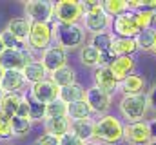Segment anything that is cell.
I'll use <instances>...</instances> for the list:
<instances>
[{"label": "cell", "instance_id": "1", "mask_svg": "<svg viewBox=\"0 0 156 145\" xmlns=\"http://www.w3.org/2000/svg\"><path fill=\"white\" fill-rule=\"evenodd\" d=\"M53 42L62 49H82L85 45V29L80 24L53 22Z\"/></svg>", "mask_w": 156, "mask_h": 145}, {"label": "cell", "instance_id": "2", "mask_svg": "<svg viewBox=\"0 0 156 145\" xmlns=\"http://www.w3.org/2000/svg\"><path fill=\"white\" fill-rule=\"evenodd\" d=\"M123 129L125 125L122 120L111 114H104L94 120V140L105 145H116L120 140H123Z\"/></svg>", "mask_w": 156, "mask_h": 145}, {"label": "cell", "instance_id": "3", "mask_svg": "<svg viewBox=\"0 0 156 145\" xmlns=\"http://www.w3.org/2000/svg\"><path fill=\"white\" fill-rule=\"evenodd\" d=\"M149 107L151 105H149V94L147 93L122 96V102H120V112L127 120V123L144 122V116L147 114Z\"/></svg>", "mask_w": 156, "mask_h": 145}, {"label": "cell", "instance_id": "4", "mask_svg": "<svg viewBox=\"0 0 156 145\" xmlns=\"http://www.w3.org/2000/svg\"><path fill=\"white\" fill-rule=\"evenodd\" d=\"M24 13L31 24H53L55 4L49 0H29L24 4Z\"/></svg>", "mask_w": 156, "mask_h": 145}, {"label": "cell", "instance_id": "5", "mask_svg": "<svg viewBox=\"0 0 156 145\" xmlns=\"http://www.w3.org/2000/svg\"><path fill=\"white\" fill-rule=\"evenodd\" d=\"M37 60L29 49H4L0 55V67L4 71H24L27 64Z\"/></svg>", "mask_w": 156, "mask_h": 145}, {"label": "cell", "instance_id": "6", "mask_svg": "<svg viewBox=\"0 0 156 145\" xmlns=\"http://www.w3.org/2000/svg\"><path fill=\"white\" fill-rule=\"evenodd\" d=\"M83 18V9L78 0H58L55 2V22L80 24Z\"/></svg>", "mask_w": 156, "mask_h": 145}, {"label": "cell", "instance_id": "7", "mask_svg": "<svg viewBox=\"0 0 156 145\" xmlns=\"http://www.w3.org/2000/svg\"><path fill=\"white\" fill-rule=\"evenodd\" d=\"M53 45V24H33L27 38V49L44 53Z\"/></svg>", "mask_w": 156, "mask_h": 145}, {"label": "cell", "instance_id": "8", "mask_svg": "<svg viewBox=\"0 0 156 145\" xmlns=\"http://www.w3.org/2000/svg\"><path fill=\"white\" fill-rule=\"evenodd\" d=\"M111 26H113L115 36H122V38H134L144 29L140 26V22H138L136 13H133V11H127V13L120 15L116 18H113Z\"/></svg>", "mask_w": 156, "mask_h": 145}, {"label": "cell", "instance_id": "9", "mask_svg": "<svg viewBox=\"0 0 156 145\" xmlns=\"http://www.w3.org/2000/svg\"><path fill=\"white\" fill-rule=\"evenodd\" d=\"M153 131L147 122H136L127 123L123 129V140L129 145H147L153 140Z\"/></svg>", "mask_w": 156, "mask_h": 145}, {"label": "cell", "instance_id": "10", "mask_svg": "<svg viewBox=\"0 0 156 145\" xmlns=\"http://www.w3.org/2000/svg\"><path fill=\"white\" fill-rule=\"evenodd\" d=\"M82 22H83V29L85 31H89L93 35H98V33L107 31V27L113 24V18L104 11V7H98L94 11L85 13L83 18H82Z\"/></svg>", "mask_w": 156, "mask_h": 145}, {"label": "cell", "instance_id": "11", "mask_svg": "<svg viewBox=\"0 0 156 145\" xmlns=\"http://www.w3.org/2000/svg\"><path fill=\"white\" fill-rule=\"evenodd\" d=\"M83 100L89 104V107H91L93 112L104 116V114L109 111V107H111L113 96H111L109 93H105L104 89L93 85V87H87V89H85V98H83Z\"/></svg>", "mask_w": 156, "mask_h": 145}, {"label": "cell", "instance_id": "12", "mask_svg": "<svg viewBox=\"0 0 156 145\" xmlns=\"http://www.w3.org/2000/svg\"><path fill=\"white\" fill-rule=\"evenodd\" d=\"M40 62L44 64V67H45L47 72L51 74V72L58 71V69H62V67L67 65V51L53 44L49 49H45V51L42 53Z\"/></svg>", "mask_w": 156, "mask_h": 145}, {"label": "cell", "instance_id": "13", "mask_svg": "<svg viewBox=\"0 0 156 145\" xmlns=\"http://www.w3.org/2000/svg\"><path fill=\"white\" fill-rule=\"evenodd\" d=\"M29 94L35 98V100H38L42 104H51L53 100H56L58 96H60V87L55 83V82H51V78H47V80H44V82H40V83H35V85H31V89H29Z\"/></svg>", "mask_w": 156, "mask_h": 145}, {"label": "cell", "instance_id": "14", "mask_svg": "<svg viewBox=\"0 0 156 145\" xmlns=\"http://www.w3.org/2000/svg\"><path fill=\"white\" fill-rule=\"evenodd\" d=\"M26 78H24V72L22 71H5L2 76V82H0V87L5 94H18L24 91L26 87Z\"/></svg>", "mask_w": 156, "mask_h": 145}, {"label": "cell", "instance_id": "15", "mask_svg": "<svg viewBox=\"0 0 156 145\" xmlns=\"http://www.w3.org/2000/svg\"><path fill=\"white\" fill-rule=\"evenodd\" d=\"M94 85L104 89L105 93H109L113 96L118 91V87H120V82L116 80L115 72L111 71V67H96V71H94Z\"/></svg>", "mask_w": 156, "mask_h": 145}, {"label": "cell", "instance_id": "16", "mask_svg": "<svg viewBox=\"0 0 156 145\" xmlns=\"http://www.w3.org/2000/svg\"><path fill=\"white\" fill-rule=\"evenodd\" d=\"M145 87H147L145 78H144L142 74L133 72V74H129L127 78H123V80L120 82L118 91H120L123 96H131V94H142V93H145Z\"/></svg>", "mask_w": 156, "mask_h": 145}, {"label": "cell", "instance_id": "17", "mask_svg": "<svg viewBox=\"0 0 156 145\" xmlns=\"http://www.w3.org/2000/svg\"><path fill=\"white\" fill-rule=\"evenodd\" d=\"M31 22L26 18V16H16V18H11L7 22V27L5 31H9L15 38H18L20 42L27 44V38H29V33H31Z\"/></svg>", "mask_w": 156, "mask_h": 145}, {"label": "cell", "instance_id": "18", "mask_svg": "<svg viewBox=\"0 0 156 145\" xmlns=\"http://www.w3.org/2000/svg\"><path fill=\"white\" fill-rule=\"evenodd\" d=\"M24 78H26V82L27 83H31V85H35V83H40V82H44V80H47L49 78V72L47 69L44 67V64L40 62V60H33L31 64H27L26 67H24Z\"/></svg>", "mask_w": 156, "mask_h": 145}, {"label": "cell", "instance_id": "19", "mask_svg": "<svg viewBox=\"0 0 156 145\" xmlns=\"http://www.w3.org/2000/svg\"><path fill=\"white\" fill-rule=\"evenodd\" d=\"M44 131L47 134H53L56 138H62L64 134L71 133V120L66 118H47L44 122Z\"/></svg>", "mask_w": 156, "mask_h": 145}, {"label": "cell", "instance_id": "20", "mask_svg": "<svg viewBox=\"0 0 156 145\" xmlns=\"http://www.w3.org/2000/svg\"><path fill=\"white\" fill-rule=\"evenodd\" d=\"M24 102H26V98H24L22 93H18V94H5L2 98V102H0V111L4 114H7L9 118L18 116V112H20L22 105H24Z\"/></svg>", "mask_w": 156, "mask_h": 145}, {"label": "cell", "instance_id": "21", "mask_svg": "<svg viewBox=\"0 0 156 145\" xmlns=\"http://www.w3.org/2000/svg\"><path fill=\"white\" fill-rule=\"evenodd\" d=\"M71 133L76 134L83 143L94 140V120L93 118H87V120L71 122Z\"/></svg>", "mask_w": 156, "mask_h": 145}, {"label": "cell", "instance_id": "22", "mask_svg": "<svg viewBox=\"0 0 156 145\" xmlns=\"http://www.w3.org/2000/svg\"><path fill=\"white\" fill-rule=\"evenodd\" d=\"M134 65H136V64H134L133 56H116L115 62L111 64V71L115 72V76H116L118 82H122L123 78H127L129 74H133Z\"/></svg>", "mask_w": 156, "mask_h": 145}, {"label": "cell", "instance_id": "23", "mask_svg": "<svg viewBox=\"0 0 156 145\" xmlns=\"http://www.w3.org/2000/svg\"><path fill=\"white\" fill-rule=\"evenodd\" d=\"M115 56H133L138 51L136 40L134 38H122V36H115L113 47H111Z\"/></svg>", "mask_w": 156, "mask_h": 145}, {"label": "cell", "instance_id": "24", "mask_svg": "<svg viewBox=\"0 0 156 145\" xmlns=\"http://www.w3.org/2000/svg\"><path fill=\"white\" fill-rule=\"evenodd\" d=\"M134 40H136V45H138V49H142V51H147V53H154V47H156V29L154 27H145V29H142L138 35L134 36Z\"/></svg>", "mask_w": 156, "mask_h": 145}, {"label": "cell", "instance_id": "25", "mask_svg": "<svg viewBox=\"0 0 156 145\" xmlns=\"http://www.w3.org/2000/svg\"><path fill=\"white\" fill-rule=\"evenodd\" d=\"M93 111L89 107V104L85 100H78V102H73L67 105V118L71 122H78V120H87L91 118Z\"/></svg>", "mask_w": 156, "mask_h": 145}, {"label": "cell", "instance_id": "26", "mask_svg": "<svg viewBox=\"0 0 156 145\" xmlns=\"http://www.w3.org/2000/svg\"><path fill=\"white\" fill-rule=\"evenodd\" d=\"M58 98L64 100V102L69 105V104H73V102H78V100H83V98H85V89H83L78 82H75V83H71V85L62 87Z\"/></svg>", "mask_w": 156, "mask_h": 145}, {"label": "cell", "instance_id": "27", "mask_svg": "<svg viewBox=\"0 0 156 145\" xmlns=\"http://www.w3.org/2000/svg\"><path fill=\"white\" fill-rule=\"evenodd\" d=\"M49 78H51V82H55V83L62 89V87L71 85V83H75V82H76V72H75L73 67L66 65V67H62V69H58V71L51 72V74H49Z\"/></svg>", "mask_w": 156, "mask_h": 145}, {"label": "cell", "instance_id": "28", "mask_svg": "<svg viewBox=\"0 0 156 145\" xmlns=\"http://www.w3.org/2000/svg\"><path fill=\"white\" fill-rule=\"evenodd\" d=\"M24 98H26V102H27V109H29V120L31 122H40V120H44L45 122V104H42L38 100H35L31 94H29V91H26L24 93Z\"/></svg>", "mask_w": 156, "mask_h": 145}, {"label": "cell", "instance_id": "29", "mask_svg": "<svg viewBox=\"0 0 156 145\" xmlns=\"http://www.w3.org/2000/svg\"><path fill=\"white\" fill-rule=\"evenodd\" d=\"M80 62L85 67H98V64H100V51L96 47H93L91 44H85L80 49Z\"/></svg>", "mask_w": 156, "mask_h": 145}, {"label": "cell", "instance_id": "30", "mask_svg": "<svg viewBox=\"0 0 156 145\" xmlns=\"http://www.w3.org/2000/svg\"><path fill=\"white\" fill-rule=\"evenodd\" d=\"M31 125L33 122L29 118H22V116H13L11 118V131H13V138H24L31 133Z\"/></svg>", "mask_w": 156, "mask_h": 145}, {"label": "cell", "instance_id": "31", "mask_svg": "<svg viewBox=\"0 0 156 145\" xmlns=\"http://www.w3.org/2000/svg\"><path fill=\"white\" fill-rule=\"evenodd\" d=\"M113 42H115V35L109 33V31H104V33H98V35L91 36V45L96 47L100 53H105V51H111L113 47Z\"/></svg>", "mask_w": 156, "mask_h": 145}, {"label": "cell", "instance_id": "32", "mask_svg": "<svg viewBox=\"0 0 156 145\" xmlns=\"http://www.w3.org/2000/svg\"><path fill=\"white\" fill-rule=\"evenodd\" d=\"M102 7L111 18H116L120 15L127 13V0H105L102 2Z\"/></svg>", "mask_w": 156, "mask_h": 145}, {"label": "cell", "instance_id": "33", "mask_svg": "<svg viewBox=\"0 0 156 145\" xmlns=\"http://www.w3.org/2000/svg\"><path fill=\"white\" fill-rule=\"evenodd\" d=\"M67 116V104L60 98L53 100L45 107V120L47 118H66Z\"/></svg>", "mask_w": 156, "mask_h": 145}, {"label": "cell", "instance_id": "34", "mask_svg": "<svg viewBox=\"0 0 156 145\" xmlns=\"http://www.w3.org/2000/svg\"><path fill=\"white\" fill-rule=\"evenodd\" d=\"M0 35H2V42H4V47H5V49H27V44H24V42H20L18 38H15L9 31L4 29Z\"/></svg>", "mask_w": 156, "mask_h": 145}, {"label": "cell", "instance_id": "35", "mask_svg": "<svg viewBox=\"0 0 156 145\" xmlns=\"http://www.w3.org/2000/svg\"><path fill=\"white\" fill-rule=\"evenodd\" d=\"M136 16H138V22L140 26L145 29V27H153L156 20V11H147V9H140V11H134Z\"/></svg>", "mask_w": 156, "mask_h": 145}, {"label": "cell", "instance_id": "36", "mask_svg": "<svg viewBox=\"0 0 156 145\" xmlns=\"http://www.w3.org/2000/svg\"><path fill=\"white\" fill-rule=\"evenodd\" d=\"M9 138H13V131H11V118L0 111V140H9Z\"/></svg>", "mask_w": 156, "mask_h": 145}, {"label": "cell", "instance_id": "37", "mask_svg": "<svg viewBox=\"0 0 156 145\" xmlns=\"http://www.w3.org/2000/svg\"><path fill=\"white\" fill-rule=\"evenodd\" d=\"M33 145H60V138H56V136H53V134L44 133L42 136H38V138L35 140V143H33Z\"/></svg>", "mask_w": 156, "mask_h": 145}, {"label": "cell", "instance_id": "38", "mask_svg": "<svg viewBox=\"0 0 156 145\" xmlns=\"http://www.w3.org/2000/svg\"><path fill=\"white\" fill-rule=\"evenodd\" d=\"M60 145H83V142L78 138L76 134L67 133V134H64V136L60 138Z\"/></svg>", "mask_w": 156, "mask_h": 145}, {"label": "cell", "instance_id": "39", "mask_svg": "<svg viewBox=\"0 0 156 145\" xmlns=\"http://www.w3.org/2000/svg\"><path fill=\"white\" fill-rule=\"evenodd\" d=\"M115 55H113V51H105V53H100V64H98V67H111V64L115 62Z\"/></svg>", "mask_w": 156, "mask_h": 145}, {"label": "cell", "instance_id": "40", "mask_svg": "<svg viewBox=\"0 0 156 145\" xmlns=\"http://www.w3.org/2000/svg\"><path fill=\"white\" fill-rule=\"evenodd\" d=\"M80 4H82L83 15L89 13V11H94V9H98V7H102V2H98V0H89V2H80Z\"/></svg>", "mask_w": 156, "mask_h": 145}, {"label": "cell", "instance_id": "41", "mask_svg": "<svg viewBox=\"0 0 156 145\" xmlns=\"http://www.w3.org/2000/svg\"><path fill=\"white\" fill-rule=\"evenodd\" d=\"M149 94V105H153V107H156V83L153 85V89L147 93Z\"/></svg>", "mask_w": 156, "mask_h": 145}, {"label": "cell", "instance_id": "42", "mask_svg": "<svg viewBox=\"0 0 156 145\" xmlns=\"http://www.w3.org/2000/svg\"><path fill=\"white\" fill-rule=\"evenodd\" d=\"M149 125H151V131H153V136L156 138V118L153 120V122H151V123H149Z\"/></svg>", "mask_w": 156, "mask_h": 145}, {"label": "cell", "instance_id": "43", "mask_svg": "<svg viewBox=\"0 0 156 145\" xmlns=\"http://www.w3.org/2000/svg\"><path fill=\"white\" fill-rule=\"evenodd\" d=\"M83 145H102L100 142H96V140H91V142H85Z\"/></svg>", "mask_w": 156, "mask_h": 145}, {"label": "cell", "instance_id": "44", "mask_svg": "<svg viewBox=\"0 0 156 145\" xmlns=\"http://www.w3.org/2000/svg\"><path fill=\"white\" fill-rule=\"evenodd\" d=\"M4 49H5V47H4V42H2V35H0V55L4 53Z\"/></svg>", "mask_w": 156, "mask_h": 145}, {"label": "cell", "instance_id": "45", "mask_svg": "<svg viewBox=\"0 0 156 145\" xmlns=\"http://www.w3.org/2000/svg\"><path fill=\"white\" fill-rule=\"evenodd\" d=\"M4 96H5V93H4V91H2V87H0V102H2V98H4Z\"/></svg>", "mask_w": 156, "mask_h": 145}, {"label": "cell", "instance_id": "46", "mask_svg": "<svg viewBox=\"0 0 156 145\" xmlns=\"http://www.w3.org/2000/svg\"><path fill=\"white\" fill-rule=\"evenodd\" d=\"M147 145H156V138H153V140H151V142H149Z\"/></svg>", "mask_w": 156, "mask_h": 145}, {"label": "cell", "instance_id": "47", "mask_svg": "<svg viewBox=\"0 0 156 145\" xmlns=\"http://www.w3.org/2000/svg\"><path fill=\"white\" fill-rule=\"evenodd\" d=\"M4 72H5V71H4V69L0 67V82H2V76H4Z\"/></svg>", "mask_w": 156, "mask_h": 145}, {"label": "cell", "instance_id": "48", "mask_svg": "<svg viewBox=\"0 0 156 145\" xmlns=\"http://www.w3.org/2000/svg\"><path fill=\"white\" fill-rule=\"evenodd\" d=\"M154 55H156V47H154Z\"/></svg>", "mask_w": 156, "mask_h": 145}, {"label": "cell", "instance_id": "49", "mask_svg": "<svg viewBox=\"0 0 156 145\" xmlns=\"http://www.w3.org/2000/svg\"><path fill=\"white\" fill-rule=\"evenodd\" d=\"M7 145H11V143H7Z\"/></svg>", "mask_w": 156, "mask_h": 145}]
</instances>
